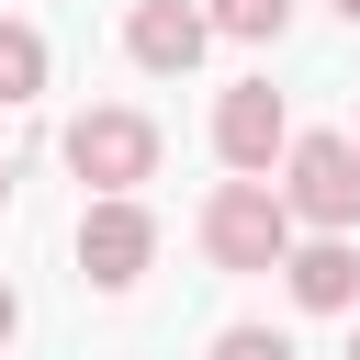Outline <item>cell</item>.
Returning a JSON list of instances; mask_svg holds the SVG:
<instances>
[{
    "instance_id": "obj_4",
    "label": "cell",
    "mask_w": 360,
    "mask_h": 360,
    "mask_svg": "<svg viewBox=\"0 0 360 360\" xmlns=\"http://www.w3.org/2000/svg\"><path fill=\"white\" fill-rule=\"evenodd\" d=\"M146 270H158V214H146V191L79 202V281H90V292H135Z\"/></svg>"
},
{
    "instance_id": "obj_10",
    "label": "cell",
    "mask_w": 360,
    "mask_h": 360,
    "mask_svg": "<svg viewBox=\"0 0 360 360\" xmlns=\"http://www.w3.org/2000/svg\"><path fill=\"white\" fill-rule=\"evenodd\" d=\"M202 360H304V349H292L281 326H259V315H236V326H214V349H202Z\"/></svg>"
},
{
    "instance_id": "obj_6",
    "label": "cell",
    "mask_w": 360,
    "mask_h": 360,
    "mask_svg": "<svg viewBox=\"0 0 360 360\" xmlns=\"http://www.w3.org/2000/svg\"><path fill=\"white\" fill-rule=\"evenodd\" d=\"M124 56H135L146 79H191V68L214 56L202 0H135V11H124Z\"/></svg>"
},
{
    "instance_id": "obj_1",
    "label": "cell",
    "mask_w": 360,
    "mask_h": 360,
    "mask_svg": "<svg viewBox=\"0 0 360 360\" xmlns=\"http://www.w3.org/2000/svg\"><path fill=\"white\" fill-rule=\"evenodd\" d=\"M292 236H304V225H292L281 180H214V191H202V259H214V270H236V281H248V270H281Z\"/></svg>"
},
{
    "instance_id": "obj_13",
    "label": "cell",
    "mask_w": 360,
    "mask_h": 360,
    "mask_svg": "<svg viewBox=\"0 0 360 360\" xmlns=\"http://www.w3.org/2000/svg\"><path fill=\"white\" fill-rule=\"evenodd\" d=\"M326 11H338V22H360V0H326Z\"/></svg>"
},
{
    "instance_id": "obj_11",
    "label": "cell",
    "mask_w": 360,
    "mask_h": 360,
    "mask_svg": "<svg viewBox=\"0 0 360 360\" xmlns=\"http://www.w3.org/2000/svg\"><path fill=\"white\" fill-rule=\"evenodd\" d=\"M11 338H22V292L0 281V349H11Z\"/></svg>"
},
{
    "instance_id": "obj_5",
    "label": "cell",
    "mask_w": 360,
    "mask_h": 360,
    "mask_svg": "<svg viewBox=\"0 0 360 360\" xmlns=\"http://www.w3.org/2000/svg\"><path fill=\"white\" fill-rule=\"evenodd\" d=\"M281 146H292V101L270 79L214 90V158H225V180H281Z\"/></svg>"
},
{
    "instance_id": "obj_14",
    "label": "cell",
    "mask_w": 360,
    "mask_h": 360,
    "mask_svg": "<svg viewBox=\"0 0 360 360\" xmlns=\"http://www.w3.org/2000/svg\"><path fill=\"white\" fill-rule=\"evenodd\" d=\"M349 360H360V326H349Z\"/></svg>"
},
{
    "instance_id": "obj_9",
    "label": "cell",
    "mask_w": 360,
    "mask_h": 360,
    "mask_svg": "<svg viewBox=\"0 0 360 360\" xmlns=\"http://www.w3.org/2000/svg\"><path fill=\"white\" fill-rule=\"evenodd\" d=\"M214 45H281L292 34V0H202Z\"/></svg>"
},
{
    "instance_id": "obj_2",
    "label": "cell",
    "mask_w": 360,
    "mask_h": 360,
    "mask_svg": "<svg viewBox=\"0 0 360 360\" xmlns=\"http://www.w3.org/2000/svg\"><path fill=\"white\" fill-rule=\"evenodd\" d=\"M158 158H169L158 112H135V101H90V112H68V169H79L90 202H101V191H146Z\"/></svg>"
},
{
    "instance_id": "obj_7",
    "label": "cell",
    "mask_w": 360,
    "mask_h": 360,
    "mask_svg": "<svg viewBox=\"0 0 360 360\" xmlns=\"http://www.w3.org/2000/svg\"><path fill=\"white\" fill-rule=\"evenodd\" d=\"M281 292H292L304 315H360V236H292Z\"/></svg>"
},
{
    "instance_id": "obj_15",
    "label": "cell",
    "mask_w": 360,
    "mask_h": 360,
    "mask_svg": "<svg viewBox=\"0 0 360 360\" xmlns=\"http://www.w3.org/2000/svg\"><path fill=\"white\" fill-rule=\"evenodd\" d=\"M349 146H360V135H349Z\"/></svg>"
},
{
    "instance_id": "obj_3",
    "label": "cell",
    "mask_w": 360,
    "mask_h": 360,
    "mask_svg": "<svg viewBox=\"0 0 360 360\" xmlns=\"http://www.w3.org/2000/svg\"><path fill=\"white\" fill-rule=\"evenodd\" d=\"M281 202H292L304 236H360V146H349L338 124L292 135V146H281Z\"/></svg>"
},
{
    "instance_id": "obj_12",
    "label": "cell",
    "mask_w": 360,
    "mask_h": 360,
    "mask_svg": "<svg viewBox=\"0 0 360 360\" xmlns=\"http://www.w3.org/2000/svg\"><path fill=\"white\" fill-rule=\"evenodd\" d=\"M0 202H11V146H0Z\"/></svg>"
},
{
    "instance_id": "obj_8",
    "label": "cell",
    "mask_w": 360,
    "mask_h": 360,
    "mask_svg": "<svg viewBox=\"0 0 360 360\" xmlns=\"http://www.w3.org/2000/svg\"><path fill=\"white\" fill-rule=\"evenodd\" d=\"M45 79H56V56H45V34H34L22 11H0V112H22V101H45Z\"/></svg>"
}]
</instances>
